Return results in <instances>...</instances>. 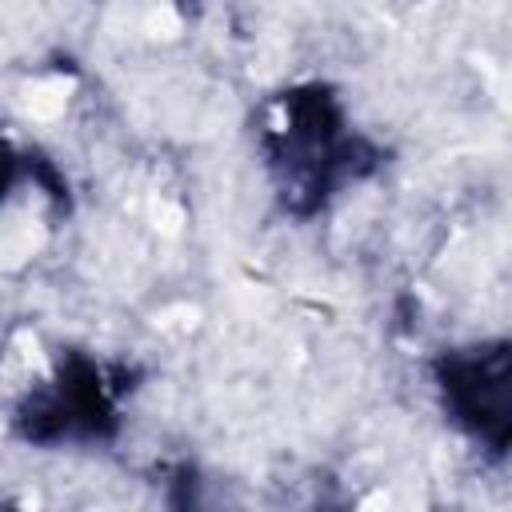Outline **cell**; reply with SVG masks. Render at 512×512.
<instances>
[{"mask_svg": "<svg viewBox=\"0 0 512 512\" xmlns=\"http://www.w3.org/2000/svg\"><path fill=\"white\" fill-rule=\"evenodd\" d=\"M8 168H12V156H8V148H0V196L8 188Z\"/></svg>", "mask_w": 512, "mask_h": 512, "instance_id": "cell-4", "label": "cell"}, {"mask_svg": "<svg viewBox=\"0 0 512 512\" xmlns=\"http://www.w3.org/2000/svg\"><path fill=\"white\" fill-rule=\"evenodd\" d=\"M180 512H200V500H196V488H192V484H188V500H184Z\"/></svg>", "mask_w": 512, "mask_h": 512, "instance_id": "cell-5", "label": "cell"}, {"mask_svg": "<svg viewBox=\"0 0 512 512\" xmlns=\"http://www.w3.org/2000/svg\"><path fill=\"white\" fill-rule=\"evenodd\" d=\"M112 424V400L104 388V372L88 360H72L48 392H36L20 412V432L28 440H60V436H100Z\"/></svg>", "mask_w": 512, "mask_h": 512, "instance_id": "cell-3", "label": "cell"}, {"mask_svg": "<svg viewBox=\"0 0 512 512\" xmlns=\"http://www.w3.org/2000/svg\"><path fill=\"white\" fill-rule=\"evenodd\" d=\"M280 108L284 116L264 132V144L288 208L312 212L344 180H356L376 164V152L344 132L340 104L324 88L288 92Z\"/></svg>", "mask_w": 512, "mask_h": 512, "instance_id": "cell-1", "label": "cell"}, {"mask_svg": "<svg viewBox=\"0 0 512 512\" xmlns=\"http://www.w3.org/2000/svg\"><path fill=\"white\" fill-rule=\"evenodd\" d=\"M436 380L452 416L488 440L496 452L508 444V344L448 352L436 364Z\"/></svg>", "mask_w": 512, "mask_h": 512, "instance_id": "cell-2", "label": "cell"}]
</instances>
